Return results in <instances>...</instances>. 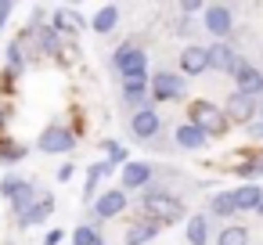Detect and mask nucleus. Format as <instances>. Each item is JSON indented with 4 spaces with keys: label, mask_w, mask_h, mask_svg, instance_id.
<instances>
[{
    "label": "nucleus",
    "mask_w": 263,
    "mask_h": 245,
    "mask_svg": "<svg viewBox=\"0 0 263 245\" xmlns=\"http://www.w3.org/2000/svg\"><path fill=\"white\" fill-rule=\"evenodd\" d=\"M234 173H238V177H245V184H252V177H259V173H263V152H259V155H241Z\"/></svg>",
    "instance_id": "24"
},
{
    "label": "nucleus",
    "mask_w": 263,
    "mask_h": 245,
    "mask_svg": "<svg viewBox=\"0 0 263 245\" xmlns=\"http://www.w3.org/2000/svg\"><path fill=\"white\" fill-rule=\"evenodd\" d=\"M202 11H205V4H202V0H184V4H180V15H184V18L202 15Z\"/></svg>",
    "instance_id": "31"
},
{
    "label": "nucleus",
    "mask_w": 263,
    "mask_h": 245,
    "mask_svg": "<svg viewBox=\"0 0 263 245\" xmlns=\"http://www.w3.org/2000/svg\"><path fill=\"white\" fill-rule=\"evenodd\" d=\"M205 54H209V69H213V72H227V76H234V69L241 65V54H238L231 44H209Z\"/></svg>",
    "instance_id": "9"
},
{
    "label": "nucleus",
    "mask_w": 263,
    "mask_h": 245,
    "mask_svg": "<svg viewBox=\"0 0 263 245\" xmlns=\"http://www.w3.org/2000/svg\"><path fill=\"white\" fill-rule=\"evenodd\" d=\"M116 26H119V8H116V4L98 8V15L90 18V29H94V33H101V36H108Z\"/></svg>",
    "instance_id": "21"
},
{
    "label": "nucleus",
    "mask_w": 263,
    "mask_h": 245,
    "mask_svg": "<svg viewBox=\"0 0 263 245\" xmlns=\"http://www.w3.org/2000/svg\"><path fill=\"white\" fill-rule=\"evenodd\" d=\"M51 213H54V198H51V195H40V198L18 216V227H36V223H44Z\"/></svg>",
    "instance_id": "15"
},
{
    "label": "nucleus",
    "mask_w": 263,
    "mask_h": 245,
    "mask_svg": "<svg viewBox=\"0 0 263 245\" xmlns=\"http://www.w3.org/2000/svg\"><path fill=\"white\" fill-rule=\"evenodd\" d=\"M108 173H112V162H108V159H105V162H94V166L87 169V184H83V198H87V202H94V187H98V180L108 177Z\"/></svg>",
    "instance_id": "23"
},
{
    "label": "nucleus",
    "mask_w": 263,
    "mask_h": 245,
    "mask_svg": "<svg viewBox=\"0 0 263 245\" xmlns=\"http://www.w3.org/2000/svg\"><path fill=\"white\" fill-rule=\"evenodd\" d=\"M187 94V83H184V76L180 72H155V76H148V101H155V105H162V101H180Z\"/></svg>",
    "instance_id": "4"
},
{
    "label": "nucleus",
    "mask_w": 263,
    "mask_h": 245,
    "mask_svg": "<svg viewBox=\"0 0 263 245\" xmlns=\"http://www.w3.org/2000/svg\"><path fill=\"white\" fill-rule=\"evenodd\" d=\"M72 173H76V166H72V162L58 166V180H62V184H69V180H72Z\"/></svg>",
    "instance_id": "32"
},
{
    "label": "nucleus",
    "mask_w": 263,
    "mask_h": 245,
    "mask_svg": "<svg viewBox=\"0 0 263 245\" xmlns=\"http://www.w3.org/2000/svg\"><path fill=\"white\" fill-rule=\"evenodd\" d=\"M126 191L123 187H112V191H105V195H98L94 202H90V209H94V216L98 220H112V216H119L123 209H126Z\"/></svg>",
    "instance_id": "10"
},
{
    "label": "nucleus",
    "mask_w": 263,
    "mask_h": 245,
    "mask_svg": "<svg viewBox=\"0 0 263 245\" xmlns=\"http://www.w3.org/2000/svg\"><path fill=\"white\" fill-rule=\"evenodd\" d=\"M256 116H259V119H263V105H259V112H256Z\"/></svg>",
    "instance_id": "38"
},
{
    "label": "nucleus",
    "mask_w": 263,
    "mask_h": 245,
    "mask_svg": "<svg viewBox=\"0 0 263 245\" xmlns=\"http://www.w3.org/2000/svg\"><path fill=\"white\" fill-rule=\"evenodd\" d=\"M141 209H144V220H152V223H177V220H184V198L180 195H173V191H166V187H144V198H141Z\"/></svg>",
    "instance_id": "1"
},
{
    "label": "nucleus",
    "mask_w": 263,
    "mask_h": 245,
    "mask_svg": "<svg viewBox=\"0 0 263 245\" xmlns=\"http://www.w3.org/2000/svg\"><path fill=\"white\" fill-rule=\"evenodd\" d=\"M8 116H11L8 108H0V130H4V123H8Z\"/></svg>",
    "instance_id": "36"
},
{
    "label": "nucleus",
    "mask_w": 263,
    "mask_h": 245,
    "mask_svg": "<svg viewBox=\"0 0 263 245\" xmlns=\"http://www.w3.org/2000/svg\"><path fill=\"white\" fill-rule=\"evenodd\" d=\"M159 223H152V220H137V223H130L126 227V245H148V241H155L159 238Z\"/></svg>",
    "instance_id": "19"
},
{
    "label": "nucleus",
    "mask_w": 263,
    "mask_h": 245,
    "mask_svg": "<svg viewBox=\"0 0 263 245\" xmlns=\"http://www.w3.org/2000/svg\"><path fill=\"white\" fill-rule=\"evenodd\" d=\"M105 155H108V162H112V166H116V162H123V166H126V148H123V144L105 141Z\"/></svg>",
    "instance_id": "30"
},
{
    "label": "nucleus",
    "mask_w": 263,
    "mask_h": 245,
    "mask_svg": "<svg viewBox=\"0 0 263 245\" xmlns=\"http://www.w3.org/2000/svg\"><path fill=\"white\" fill-rule=\"evenodd\" d=\"M51 29L58 33V36H72V33H80L83 29V18H80V11H72V8H58L54 11V18H51Z\"/></svg>",
    "instance_id": "18"
},
{
    "label": "nucleus",
    "mask_w": 263,
    "mask_h": 245,
    "mask_svg": "<svg viewBox=\"0 0 263 245\" xmlns=\"http://www.w3.org/2000/svg\"><path fill=\"white\" fill-rule=\"evenodd\" d=\"M119 177H123V191H141V187L152 184L155 166H152V162H126V166L119 169Z\"/></svg>",
    "instance_id": "12"
},
{
    "label": "nucleus",
    "mask_w": 263,
    "mask_h": 245,
    "mask_svg": "<svg viewBox=\"0 0 263 245\" xmlns=\"http://www.w3.org/2000/svg\"><path fill=\"white\" fill-rule=\"evenodd\" d=\"M234 83H238V94H245V98H263V72H259L252 62H245V58H241V65L234 69Z\"/></svg>",
    "instance_id": "11"
},
{
    "label": "nucleus",
    "mask_w": 263,
    "mask_h": 245,
    "mask_svg": "<svg viewBox=\"0 0 263 245\" xmlns=\"http://www.w3.org/2000/svg\"><path fill=\"white\" fill-rule=\"evenodd\" d=\"M11 11H15V4H11V0H0V26H4V22L11 18Z\"/></svg>",
    "instance_id": "33"
},
{
    "label": "nucleus",
    "mask_w": 263,
    "mask_h": 245,
    "mask_svg": "<svg viewBox=\"0 0 263 245\" xmlns=\"http://www.w3.org/2000/svg\"><path fill=\"white\" fill-rule=\"evenodd\" d=\"M26 184H29L26 177H18V173H8L4 180H0V195H4V198L11 202V198H15V195H18V191H22Z\"/></svg>",
    "instance_id": "29"
},
{
    "label": "nucleus",
    "mask_w": 263,
    "mask_h": 245,
    "mask_svg": "<svg viewBox=\"0 0 263 245\" xmlns=\"http://www.w3.org/2000/svg\"><path fill=\"white\" fill-rule=\"evenodd\" d=\"M22 159H26V144L11 141V137H0V162L15 166V162H22Z\"/></svg>",
    "instance_id": "25"
},
{
    "label": "nucleus",
    "mask_w": 263,
    "mask_h": 245,
    "mask_svg": "<svg viewBox=\"0 0 263 245\" xmlns=\"http://www.w3.org/2000/svg\"><path fill=\"white\" fill-rule=\"evenodd\" d=\"M98 245H105V241H98Z\"/></svg>",
    "instance_id": "39"
},
{
    "label": "nucleus",
    "mask_w": 263,
    "mask_h": 245,
    "mask_svg": "<svg viewBox=\"0 0 263 245\" xmlns=\"http://www.w3.org/2000/svg\"><path fill=\"white\" fill-rule=\"evenodd\" d=\"M223 116H227V123H256V112H259V105H256V98H245V94H231L227 101H223V108H220Z\"/></svg>",
    "instance_id": "7"
},
{
    "label": "nucleus",
    "mask_w": 263,
    "mask_h": 245,
    "mask_svg": "<svg viewBox=\"0 0 263 245\" xmlns=\"http://www.w3.org/2000/svg\"><path fill=\"white\" fill-rule=\"evenodd\" d=\"M184 238H187V245H205V241H209V216H205V213H195V216H187Z\"/></svg>",
    "instance_id": "20"
},
{
    "label": "nucleus",
    "mask_w": 263,
    "mask_h": 245,
    "mask_svg": "<svg viewBox=\"0 0 263 245\" xmlns=\"http://www.w3.org/2000/svg\"><path fill=\"white\" fill-rule=\"evenodd\" d=\"M187 123L198 126L205 137H220V134L231 126L227 116L220 112V105H213V101H191V108H187Z\"/></svg>",
    "instance_id": "2"
},
{
    "label": "nucleus",
    "mask_w": 263,
    "mask_h": 245,
    "mask_svg": "<svg viewBox=\"0 0 263 245\" xmlns=\"http://www.w3.org/2000/svg\"><path fill=\"white\" fill-rule=\"evenodd\" d=\"M202 29L213 36V44H227V36L234 33V11L227 4H205L202 11Z\"/></svg>",
    "instance_id": "5"
},
{
    "label": "nucleus",
    "mask_w": 263,
    "mask_h": 245,
    "mask_svg": "<svg viewBox=\"0 0 263 245\" xmlns=\"http://www.w3.org/2000/svg\"><path fill=\"white\" fill-rule=\"evenodd\" d=\"M249 137H252V141H263V119L249 123Z\"/></svg>",
    "instance_id": "34"
},
{
    "label": "nucleus",
    "mask_w": 263,
    "mask_h": 245,
    "mask_svg": "<svg viewBox=\"0 0 263 245\" xmlns=\"http://www.w3.org/2000/svg\"><path fill=\"white\" fill-rule=\"evenodd\" d=\"M98 241H101V234H98L94 223H80L72 231V245H98Z\"/></svg>",
    "instance_id": "28"
},
{
    "label": "nucleus",
    "mask_w": 263,
    "mask_h": 245,
    "mask_svg": "<svg viewBox=\"0 0 263 245\" xmlns=\"http://www.w3.org/2000/svg\"><path fill=\"white\" fill-rule=\"evenodd\" d=\"M259 198H263V187H259V184H238V187L231 191L234 213H256Z\"/></svg>",
    "instance_id": "14"
},
{
    "label": "nucleus",
    "mask_w": 263,
    "mask_h": 245,
    "mask_svg": "<svg viewBox=\"0 0 263 245\" xmlns=\"http://www.w3.org/2000/svg\"><path fill=\"white\" fill-rule=\"evenodd\" d=\"M36 148H40V152H47V155H69V152L76 148V134H72L69 126L54 123V126H47V130L40 134Z\"/></svg>",
    "instance_id": "6"
},
{
    "label": "nucleus",
    "mask_w": 263,
    "mask_h": 245,
    "mask_svg": "<svg viewBox=\"0 0 263 245\" xmlns=\"http://www.w3.org/2000/svg\"><path fill=\"white\" fill-rule=\"evenodd\" d=\"M62 238H65V234H62V231L54 227V231H47V238H44V245H62Z\"/></svg>",
    "instance_id": "35"
},
{
    "label": "nucleus",
    "mask_w": 263,
    "mask_h": 245,
    "mask_svg": "<svg viewBox=\"0 0 263 245\" xmlns=\"http://www.w3.org/2000/svg\"><path fill=\"white\" fill-rule=\"evenodd\" d=\"M36 198H40V195H36V184H26V187H22L15 198H11V209H15V216H22V213H26V209H29Z\"/></svg>",
    "instance_id": "27"
},
{
    "label": "nucleus",
    "mask_w": 263,
    "mask_h": 245,
    "mask_svg": "<svg viewBox=\"0 0 263 245\" xmlns=\"http://www.w3.org/2000/svg\"><path fill=\"white\" fill-rule=\"evenodd\" d=\"M209 72V54L202 44H187L180 51V76H202Z\"/></svg>",
    "instance_id": "13"
},
{
    "label": "nucleus",
    "mask_w": 263,
    "mask_h": 245,
    "mask_svg": "<svg viewBox=\"0 0 263 245\" xmlns=\"http://www.w3.org/2000/svg\"><path fill=\"white\" fill-rule=\"evenodd\" d=\"M173 141H177V148H184V152H198V148L209 144V137H205L198 126H191V123H180L177 134H173Z\"/></svg>",
    "instance_id": "17"
},
{
    "label": "nucleus",
    "mask_w": 263,
    "mask_h": 245,
    "mask_svg": "<svg viewBox=\"0 0 263 245\" xmlns=\"http://www.w3.org/2000/svg\"><path fill=\"white\" fill-rule=\"evenodd\" d=\"M159 130H162V119H159V112H155L152 105H144V108H137V112L130 116V134H134L137 141H155Z\"/></svg>",
    "instance_id": "8"
},
{
    "label": "nucleus",
    "mask_w": 263,
    "mask_h": 245,
    "mask_svg": "<svg viewBox=\"0 0 263 245\" xmlns=\"http://www.w3.org/2000/svg\"><path fill=\"white\" fill-rule=\"evenodd\" d=\"M216 245H249V231L241 223H231L216 234Z\"/></svg>",
    "instance_id": "26"
},
{
    "label": "nucleus",
    "mask_w": 263,
    "mask_h": 245,
    "mask_svg": "<svg viewBox=\"0 0 263 245\" xmlns=\"http://www.w3.org/2000/svg\"><path fill=\"white\" fill-rule=\"evenodd\" d=\"M112 69H116L123 80L148 76V54H144V47H137V44H119V47L112 51Z\"/></svg>",
    "instance_id": "3"
},
{
    "label": "nucleus",
    "mask_w": 263,
    "mask_h": 245,
    "mask_svg": "<svg viewBox=\"0 0 263 245\" xmlns=\"http://www.w3.org/2000/svg\"><path fill=\"white\" fill-rule=\"evenodd\" d=\"M123 101L137 112L148 105V76H137V80H123Z\"/></svg>",
    "instance_id": "16"
},
{
    "label": "nucleus",
    "mask_w": 263,
    "mask_h": 245,
    "mask_svg": "<svg viewBox=\"0 0 263 245\" xmlns=\"http://www.w3.org/2000/svg\"><path fill=\"white\" fill-rule=\"evenodd\" d=\"M256 213H259V216H263V198H259V205H256Z\"/></svg>",
    "instance_id": "37"
},
{
    "label": "nucleus",
    "mask_w": 263,
    "mask_h": 245,
    "mask_svg": "<svg viewBox=\"0 0 263 245\" xmlns=\"http://www.w3.org/2000/svg\"><path fill=\"white\" fill-rule=\"evenodd\" d=\"M205 216H220V220L234 216V202H231V191H216V195L209 198V205H205Z\"/></svg>",
    "instance_id": "22"
}]
</instances>
